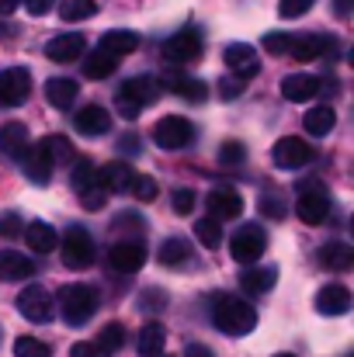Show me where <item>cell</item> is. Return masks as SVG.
<instances>
[{"mask_svg":"<svg viewBox=\"0 0 354 357\" xmlns=\"http://www.w3.org/2000/svg\"><path fill=\"white\" fill-rule=\"evenodd\" d=\"M160 94H163V80H160V77H153V73L132 77V80H125V84L118 87V94H115L118 115L125 121H135Z\"/></svg>","mask_w":354,"mask_h":357,"instance_id":"obj_1","label":"cell"},{"mask_svg":"<svg viewBox=\"0 0 354 357\" xmlns=\"http://www.w3.org/2000/svg\"><path fill=\"white\" fill-rule=\"evenodd\" d=\"M212 326L226 337H246L257 326V309L236 295H219L212 305Z\"/></svg>","mask_w":354,"mask_h":357,"instance_id":"obj_2","label":"cell"},{"mask_svg":"<svg viewBox=\"0 0 354 357\" xmlns=\"http://www.w3.org/2000/svg\"><path fill=\"white\" fill-rule=\"evenodd\" d=\"M59 312L70 326H84L98 312V288L94 284H66L59 291Z\"/></svg>","mask_w":354,"mask_h":357,"instance_id":"obj_3","label":"cell"},{"mask_svg":"<svg viewBox=\"0 0 354 357\" xmlns=\"http://www.w3.org/2000/svg\"><path fill=\"white\" fill-rule=\"evenodd\" d=\"M271 160H274L278 170H302V167H309L316 160V149L306 139H299V135H285V139L274 142Z\"/></svg>","mask_w":354,"mask_h":357,"instance_id":"obj_4","label":"cell"},{"mask_svg":"<svg viewBox=\"0 0 354 357\" xmlns=\"http://www.w3.org/2000/svg\"><path fill=\"white\" fill-rule=\"evenodd\" d=\"M153 142L160 149H184L195 142V125L181 115H167L153 125Z\"/></svg>","mask_w":354,"mask_h":357,"instance_id":"obj_5","label":"cell"},{"mask_svg":"<svg viewBox=\"0 0 354 357\" xmlns=\"http://www.w3.org/2000/svg\"><path fill=\"white\" fill-rule=\"evenodd\" d=\"M59 250H63V264L66 267H91L94 264V239L84 226H73L66 229V236L59 239Z\"/></svg>","mask_w":354,"mask_h":357,"instance_id":"obj_6","label":"cell"},{"mask_svg":"<svg viewBox=\"0 0 354 357\" xmlns=\"http://www.w3.org/2000/svg\"><path fill=\"white\" fill-rule=\"evenodd\" d=\"M295 215H299L306 226L327 222V215H330V198H327V191L320 188V181H309V184L302 188V195H299V202H295Z\"/></svg>","mask_w":354,"mask_h":357,"instance_id":"obj_7","label":"cell"},{"mask_svg":"<svg viewBox=\"0 0 354 357\" xmlns=\"http://www.w3.org/2000/svg\"><path fill=\"white\" fill-rule=\"evenodd\" d=\"M17 312H21L28 323H38V326H45V323H52L56 302H52V295H49L45 288L31 284V288H24V291L17 295Z\"/></svg>","mask_w":354,"mask_h":357,"instance_id":"obj_8","label":"cell"},{"mask_svg":"<svg viewBox=\"0 0 354 357\" xmlns=\"http://www.w3.org/2000/svg\"><path fill=\"white\" fill-rule=\"evenodd\" d=\"M264 246H267V236H264V229L257 222L239 226L233 233V239H230V253H233L236 264H253L264 253Z\"/></svg>","mask_w":354,"mask_h":357,"instance_id":"obj_9","label":"cell"},{"mask_svg":"<svg viewBox=\"0 0 354 357\" xmlns=\"http://www.w3.org/2000/svg\"><path fill=\"white\" fill-rule=\"evenodd\" d=\"M198 56H202V35H198L195 28H181V31H174V35L163 42V59H167V63L184 66V63H195Z\"/></svg>","mask_w":354,"mask_h":357,"instance_id":"obj_10","label":"cell"},{"mask_svg":"<svg viewBox=\"0 0 354 357\" xmlns=\"http://www.w3.org/2000/svg\"><path fill=\"white\" fill-rule=\"evenodd\" d=\"M31 94V73L24 66H10L0 73V108H17Z\"/></svg>","mask_w":354,"mask_h":357,"instance_id":"obj_11","label":"cell"},{"mask_svg":"<svg viewBox=\"0 0 354 357\" xmlns=\"http://www.w3.org/2000/svg\"><path fill=\"white\" fill-rule=\"evenodd\" d=\"M108 264L115 267L118 274H135L142 264H146V246H142V239H118L115 246L108 250Z\"/></svg>","mask_w":354,"mask_h":357,"instance_id":"obj_12","label":"cell"},{"mask_svg":"<svg viewBox=\"0 0 354 357\" xmlns=\"http://www.w3.org/2000/svg\"><path fill=\"white\" fill-rule=\"evenodd\" d=\"M84 49H87V38L80 31H66V35H56L45 42V56L52 63H73L84 56Z\"/></svg>","mask_w":354,"mask_h":357,"instance_id":"obj_13","label":"cell"},{"mask_svg":"<svg viewBox=\"0 0 354 357\" xmlns=\"http://www.w3.org/2000/svg\"><path fill=\"white\" fill-rule=\"evenodd\" d=\"M21 160V167H24V174H28V181L31 184H49V177H52V160H49V153L42 149V142H28V149L17 156Z\"/></svg>","mask_w":354,"mask_h":357,"instance_id":"obj_14","label":"cell"},{"mask_svg":"<svg viewBox=\"0 0 354 357\" xmlns=\"http://www.w3.org/2000/svg\"><path fill=\"white\" fill-rule=\"evenodd\" d=\"M316 312L320 316H344L351 312V291L344 284H327L316 291Z\"/></svg>","mask_w":354,"mask_h":357,"instance_id":"obj_15","label":"cell"},{"mask_svg":"<svg viewBox=\"0 0 354 357\" xmlns=\"http://www.w3.org/2000/svg\"><path fill=\"white\" fill-rule=\"evenodd\" d=\"M223 59H226V66L233 70L239 80H250V77L260 73V59H257L253 45H230V49L223 52Z\"/></svg>","mask_w":354,"mask_h":357,"instance_id":"obj_16","label":"cell"},{"mask_svg":"<svg viewBox=\"0 0 354 357\" xmlns=\"http://www.w3.org/2000/svg\"><path fill=\"white\" fill-rule=\"evenodd\" d=\"M320 80L316 77H309V73H292V77H285L281 80V94H285V101H295V105H302V101H313L316 94H320Z\"/></svg>","mask_w":354,"mask_h":357,"instance_id":"obj_17","label":"cell"},{"mask_svg":"<svg viewBox=\"0 0 354 357\" xmlns=\"http://www.w3.org/2000/svg\"><path fill=\"white\" fill-rule=\"evenodd\" d=\"M98 184L108 191V195H125L128 184H132V167L125 160H112L98 170Z\"/></svg>","mask_w":354,"mask_h":357,"instance_id":"obj_18","label":"cell"},{"mask_svg":"<svg viewBox=\"0 0 354 357\" xmlns=\"http://www.w3.org/2000/svg\"><path fill=\"white\" fill-rule=\"evenodd\" d=\"M77 98H80V84L70 80V77H52V80L45 84V101H49L56 112H66Z\"/></svg>","mask_w":354,"mask_h":357,"instance_id":"obj_19","label":"cell"},{"mask_svg":"<svg viewBox=\"0 0 354 357\" xmlns=\"http://www.w3.org/2000/svg\"><path fill=\"white\" fill-rule=\"evenodd\" d=\"M278 281V267H243L239 271V288L246 295H267Z\"/></svg>","mask_w":354,"mask_h":357,"instance_id":"obj_20","label":"cell"},{"mask_svg":"<svg viewBox=\"0 0 354 357\" xmlns=\"http://www.w3.org/2000/svg\"><path fill=\"white\" fill-rule=\"evenodd\" d=\"M35 271L38 267L31 264V257H24L17 250H0V281H24Z\"/></svg>","mask_w":354,"mask_h":357,"instance_id":"obj_21","label":"cell"},{"mask_svg":"<svg viewBox=\"0 0 354 357\" xmlns=\"http://www.w3.org/2000/svg\"><path fill=\"white\" fill-rule=\"evenodd\" d=\"M209 212L223 222V219H236L239 212H243V198L236 195L233 188H216L212 195H209Z\"/></svg>","mask_w":354,"mask_h":357,"instance_id":"obj_22","label":"cell"},{"mask_svg":"<svg viewBox=\"0 0 354 357\" xmlns=\"http://www.w3.org/2000/svg\"><path fill=\"white\" fill-rule=\"evenodd\" d=\"M112 128V115L101 105H87L77 112V132L80 135H105Z\"/></svg>","mask_w":354,"mask_h":357,"instance_id":"obj_23","label":"cell"},{"mask_svg":"<svg viewBox=\"0 0 354 357\" xmlns=\"http://www.w3.org/2000/svg\"><path fill=\"white\" fill-rule=\"evenodd\" d=\"M163 344H167V330H163V323H156V319H149V323H142V330H139V337H135V351L142 357H156L163 351Z\"/></svg>","mask_w":354,"mask_h":357,"instance_id":"obj_24","label":"cell"},{"mask_svg":"<svg viewBox=\"0 0 354 357\" xmlns=\"http://www.w3.org/2000/svg\"><path fill=\"white\" fill-rule=\"evenodd\" d=\"M316 257H320V264L330 267V271H351L354 267V250L344 243V239H334V243L320 246Z\"/></svg>","mask_w":354,"mask_h":357,"instance_id":"obj_25","label":"cell"},{"mask_svg":"<svg viewBox=\"0 0 354 357\" xmlns=\"http://www.w3.org/2000/svg\"><path fill=\"white\" fill-rule=\"evenodd\" d=\"M118 70V56L115 52H108V49H94V52H87V59H84V73L91 77V80H105V77H112Z\"/></svg>","mask_w":354,"mask_h":357,"instance_id":"obj_26","label":"cell"},{"mask_svg":"<svg viewBox=\"0 0 354 357\" xmlns=\"http://www.w3.org/2000/svg\"><path fill=\"white\" fill-rule=\"evenodd\" d=\"M24 243L35 250V253H52L59 246V236L49 222H28L24 226Z\"/></svg>","mask_w":354,"mask_h":357,"instance_id":"obj_27","label":"cell"},{"mask_svg":"<svg viewBox=\"0 0 354 357\" xmlns=\"http://www.w3.org/2000/svg\"><path fill=\"white\" fill-rule=\"evenodd\" d=\"M327 42H330V38H323V35H292L288 52H292L299 63H309V59H316V56L327 52Z\"/></svg>","mask_w":354,"mask_h":357,"instance_id":"obj_28","label":"cell"},{"mask_svg":"<svg viewBox=\"0 0 354 357\" xmlns=\"http://www.w3.org/2000/svg\"><path fill=\"white\" fill-rule=\"evenodd\" d=\"M334 125H337V112H334L330 105H316V108H309L306 119H302V128H306L309 135H330Z\"/></svg>","mask_w":354,"mask_h":357,"instance_id":"obj_29","label":"cell"},{"mask_svg":"<svg viewBox=\"0 0 354 357\" xmlns=\"http://www.w3.org/2000/svg\"><path fill=\"white\" fill-rule=\"evenodd\" d=\"M0 149H3L10 160H17V156L28 149V128H24L21 121H7V125L0 128Z\"/></svg>","mask_w":354,"mask_h":357,"instance_id":"obj_30","label":"cell"},{"mask_svg":"<svg viewBox=\"0 0 354 357\" xmlns=\"http://www.w3.org/2000/svg\"><path fill=\"white\" fill-rule=\"evenodd\" d=\"M101 49H108V52H115V56H128V52H135V49H139V35H135V31H128V28L105 31V35H101Z\"/></svg>","mask_w":354,"mask_h":357,"instance_id":"obj_31","label":"cell"},{"mask_svg":"<svg viewBox=\"0 0 354 357\" xmlns=\"http://www.w3.org/2000/svg\"><path fill=\"white\" fill-rule=\"evenodd\" d=\"M160 264H167V267H181V264H188L191 260V246H188V239L184 236H170L160 243Z\"/></svg>","mask_w":354,"mask_h":357,"instance_id":"obj_32","label":"cell"},{"mask_svg":"<svg viewBox=\"0 0 354 357\" xmlns=\"http://www.w3.org/2000/svg\"><path fill=\"white\" fill-rule=\"evenodd\" d=\"M163 91H174L184 101H205L209 98V84H202L195 77H174L170 84H163Z\"/></svg>","mask_w":354,"mask_h":357,"instance_id":"obj_33","label":"cell"},{"mask_svg":"<svg viewBox=\"0 0 354 357\" xmlns=\"http://www.w3.org/2000/svg\"><path fill=\"white\" fill-rule=\"evenodd\" d=\"M195 239H198L205 250H216V246L223 243V226H219V219H216V215L198 219V222H195Z\"/></svg>","mask_w":354,"mask_h":357,"instance_id":"obj_34","label":"cell"},{"mask_svg":"<svg viewBox=\"0 0 354 357\" xmlns=\"http://www.w3.org/2000/svg\"><path fill=\"white\" fill-rule=\"evenodd\" d=\"M38 142H42V149L49 153L52 167H56V163H73V146H70V139H63V135H45V139H38Z\"/></svg>","mask_w":354,"mask_h":357,"instance_id":"obj_35","label":"cell"},{"mask_svg":"<svg viewBox=\"0 0 354 357\" xmlns=\"http://www.w3.org/2000/svg\"><path fill=\"white\" fill-rule=\"evenodd\" d=\"M98 14L94 0H59V17L63 21H87Z\"/></svg>","mask_w":354,"mask_h":357,"instance_id":"obj_36","label":"cell"},{"mask_svg":"<svg viewBox=\"0 0 354 357\" xmlns=\"http://www.w3.org/2000/svg\"><path fill=\"white\" fill-rule=\"evenodd\" d=\"M70 184H73V191L80 195V191H87L91 184H98V167L91 163V160H77L73 163V170H70Z\"/></svg>","mask_w":354,"mask_h":357,"instance_id":"obj_37","label":"cell"},{"mask_svg":"<svg viewBox=\"0 0 354 357\" xmlns=\"http://www.w3.org/2000/svg\"><path fill=\"white\" fill-rule=\"evenodd\" d=\"M125 340H128L125 326H121V323H108V326L101 330V337H98V347H101L105 354H112V351H121V347H125Z\"/></svg>","mask_w":354,"mask_h":357,"instance_id":"obj_38","label":"cell"},{"mask_svg":"<svg viewBox=\"0 0 354 357\" xmlns=\"http://www.w3.org/2000/svg\"><path fill=\"white\" fill-rule=\"evenodd\" d=\"M260 212H264L267 219H285V215H288L285 195H281V191H264V195H260Z\"/></svg>","mask_w":354,"mask_h":357,"instance_id":"obj_39","label":"cell"},{"mask_svg":"<svg viewBox=\"0 0 354 357\" xmlns=\"http://www.w3.org/2000/svg\"><path fill=\"white\" fill-rule=\"evenodd\" d=\"M128 191H132L139 202H153V198L160 195V188H156V181H153L149 174H132V184H128Z\"/></svg>","mask_w":354,"mask_h":357,"instance_id":"obj_40","label":"cell"},{"mask_svg":"<svg viewBox=\"0 0 354 357\" xmlns=\"http://www.w3.org/2000/svg\"><path fill=\"white\" fill-rule=\"evenodd\" d=\"M14 357H52V351L35 337H17L14 340Z\"/></svg>","mask_w":354,"mask_h":357,"instance_id":"obj_41","label":"cell"},{"mask_svg":"<svg viewBox=\"0 0 354 357\" xmlns=\"http://www.w3.org/2000/svg\"><path fill=\"white\" fill-rule=\"evenodd\" d=\"M80 202H84V208H87V212H98V208H105L108 191H105L101 184H91L87 191H80Z\"/></svg>","mask_w":354,"mask_h":357,"instance_id":"obj_42","label":"cell"},{"mask_svg":"<svg viewBox=\"0 0 354 357\" xmlns=\"http://www.w3.org/2000/svg\"><path fill=\"white\" fill-rule=\"evenodd\" d=\"M288 45H292V35H281V31L264 35V49H267L271 56H285V52H288Z\"/></svg>","mask_w":354,"mask_h":357,"instance_id":"obj_43","label":"cell"},{"mask_svg":"<svg viewBox=\"0 0 354 357\" xmlns=\"http://www.w3.org/2000/svg\"><path fill=\"white\" fill-rule=\"evenodd\" d=\"M170 205H174L177 215H188V212L195 208V191H191V188H177L174 198H170Z\"/></svg>","mask_w":354,"mask_h":357,"instance_id":"obj_44","label":"cell"},{"mask_svg":"<svg viewBox=\"0 0 354 357\" xmlns=\"http://www.w3.org/2000/svg\"><path fill=\"white\" fill-rule=\"evenodd\" d=\"M309 7H313V0H278V14L288 17V21L292 17H302Z\"/></svg>","mask_w":354,"mask_h":357,"instance_id":"obj_45","label":"cell"},{"mask_svg":"<svg viewBox=\"0 0 354 357\" xmlns=\"http://www.w3.org/2000/svg\"><path fill=\"white\" fill-rule=\"evenodd\" d=\"M219 160H223L226 167L243 163V160H246V149H243V142H223V149H219Z\"/></svg>","mask_w":354,"mask_h":357,"instance_id":"obj_46","label":"cell"},{"mask_svg":"<svg viewBox=\"0 0 354 357\" xmlns=\"http://www.w3.org/2000/svg\"><path fill=\"white\" fill-rule=\"evenodd\" d=\"M21 233V212H3L0 215V239H14Z\"/></svg>","mask_w":354,"mask_h":357,"instance_id":"obj_47","label":"cell"},{"mask_svg":"<svg viewBox=\"0 0 354 357\" xmlns=\"http://www.w3.org/2000/svg\"><path fill=\"white\" fill-rule=\"evenodd\" d=\"M239 91H243V80H239V77H236V80H233V77H226V80L219 84V94H223L226 101H233Z\"/></svg>","mask_w":354,"mask_h":357,"instance_id":"obj_48","label":"cell"},{"mask_svg":"<svg viewBox=\"0 0 354 357\" xmlns=\"http://www.w3.org/2000/svg\"><path fill=\"white\" fill-rule=\"evenodd\" d=\"M70 357H105V351L98 344H73L70 347Z\"/></svg>","mask_w":354,"mask_h":357,"instance_id":"obj_49","label":"cell"},{"mask_svg":"<svg viewBox=\"0 0 354 357\" xmlns=\"http://www.w3.org/2000/svg\"><path fill=\"white\" fill-rule=\"evenodd\" d=\"M21 3H24L28 14H49V7H52L56 0H21Z\"/></svg>","mask_w":354,"mask_h":357,"instance_id":"obj_50","label":"cell"},{"mask_svg":"<svg viewBox=\"0 0 354 357\" xmlns=\"http://www.w3.org/2000/svg\"><path fill=\"white\" fill-rule=\"evenodd\" d=\"M184 357H212V351H209L205 344H188V347H184Z\"/></svg>","mask_w":354,"mask_h":357,"instance_id":"obj_51","label":"cell"},{"mask_svg":"<svg viewBox=\"0 0 354 357\" xmlns=\"http://www.w3.org/2000/svg\"><path fill=\"white\" fill-rule=\"evenodd\" d=\"M118 149H121V153H128V149L139 153V139H135V135H121V139H118Z\"/></svg>","mask_w":354,"mask_h":357,"instance_id":"obj_52","label":"cell"},{"mask_svg":"<svg viewBox=\"0 0 354 357\" xmlns=\"http://www.w3.org/2000/svg\"><path fill=\"white\" fill-rule=\"evenodd\" d=\"M334 10H337V17H348L351 14V0H334Z\"/></svg>","mask_w":354,"mask_h":357,"instance_id":"obj_53","label":"cell"},{"mask_svg":"<svg viewBox=\"0 0 354 357\" xmlns=\"http://www.w3.org/2000/svg\"><path fill=\"white\" fill-rule=\"evenodd\" d=\"M17 3H21V0H0V14H14Z\"/></svg>","mask_w":354,"mask_h":357,"instance_id":"obj_54","label":"cell"},{"mask_svg":"<svg viewBox=\"0 0 354 357\" xmlns=\"http://www.w3.org/2000/svg\"><path fill=\"white\" fill-rule=\"evenodd\" d=\"M274 357H295V354H274Z\"/></svg>","mask_w":354,"mask_h":357,"instance_id":"obj_55","label":"cell"},{"mask_svg":"<svg viewBox=\"0 0 354 357\" xmlns=\"http://www.w3.org/2000/svg\"><path fill=\"white\" fill-rule=\"evenodd\" d=\"M156 357H163V354H156Z\"/></svg>","mask_w":354,"mask_h":357,"instance_id":"obj_56","label":"cell"}]
</instances>
